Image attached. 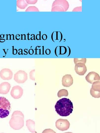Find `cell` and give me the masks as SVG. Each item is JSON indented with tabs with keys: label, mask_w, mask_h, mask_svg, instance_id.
Returning <instances> with one entry per match:
<instances>
[{
	"label": "cell",
	"mask_w": 100,
	"mask_h": 133,
	"mask_svg": "<svg viewBox=\"0 0 100 133\" xmlns=\"http://www.w3.org/2000/svg\"><path fill=\"white\" fill-rule=\"evenodd\" d=\"M55 108L60 116H67L71 114L73 111V103L68 98H63L57 102Z\"/></svg>",
	"instance_id": "obj_1"
},
{
	"label": "cell",
	"mask_w": 100,
	"mask_h": 133,
	"mask_svg": "<svg viewBox=\"0 0 100 133\" xmlns=\"http://www.w3.org/2000/svg\"><path fill=\"white\" fill-rule=\"evenodd\" d=\"M10 126L15 130L21 129L24 125V116L21 111H14L9 122Z\"/></svg>",
	"instance_id": "obj_2"
},
{
	"label": "cell",
	"mask_w": 100,
	"mask_h": 133,
	"mask_svg": "<svg viewBox=\"0 0 100 133\" xmlns=\"http://www.w3.org/2000/svg\"><path fill=\"white\" fill-rule=\"evenodd\" d=\"M11 109V104L8 100L5 97L0 96V118L8 116Z\"/></svg>",
	"instance_id": "obj_3"
},
{
	"label": "cell",
	"mask_w": 100,
	"mask_h": 133,
	"mask_svg": "<svg viewBox=\"0 0 100 133\" xmlns=\"http://www.w3.org/2000/svg\"><path fill=\"white\" fill-rule=\"evenodd\" d=\"M69 7V4L66 0H55L52 4L51 12H66Z\"/></svg>",
	"instance_id": "obj_4"
},
{
	"label": "cell",
	"mask_w": 100,
	"mask_h": 133,
	"mask_svg": "<svg viewBox=\"0 0 100 133\" xmlns=\"http://www.w3.org/2000/svg\"><path fill=\"white\" fill-rule=\"evenodd\" d=\"M27 74L24 71L20 70L14 75V80L19 83H24L27 81Z\"/></svg>",
	"instance_id": "obj_5"
},
{
	"label": "cell",
	"mask_w": 100,
	"mask_h": 133,
	"mask_svg": "<svg viewBox=\"0 0 100 133\" xmlns=\"http://www.w3.org/2000/svg\"><path fill=\"white\" fill-rule=\"evenodd\" d=\"M70 123L67 119H59L56 122V126L59 130L62 131L67 130L69 128Z\"/></svg>",
	"instance_id": "obj_6"
},
{
	"label": "cell",
	"mask_w": 100,
	"mask_h": 133,
	"mask_svg": "<svg viewBox=\"0 0 100 133\" xmlns=\"http://www.w3.org/2000/svg\"><path fill=\"white\" fill-rule=\"evenodd\" d=\"M92 87L90 90L91 95L95 98L100 97V82H95L92 84Z\"/></svg>",
	"instance_id": "obj_7"
},
{
	"label": "cell",
	"mask_w": 100,
	"mask_h": 133,
	"mask_svg": "<svg viewBox=\"0 0 100 133\" xmlns=\"http://www.w3.org/2000/svg\"><path fill=\"white\" fill-rule=\"evenodd\" d=\"M23 90L20 86H16L13 87L11 92V95L14 99H18L21 98L23 95Z\"/></svg>",
	"instance_id": "obj_8"
},
{
	"label": "cell",
	"mask_w": 100,
	"mask_h": 133,
	"mask_svg": "<svg viewBox=\"0 0 100 133\" xmlns=\"http://www.w3.org/2000/svg\"><path fill=\"white\" fill-rule=\"evenodd\" d=\"M13 73L10 69H3L0 72V77L3 80H9L12 78Z\"/></svg>",
	"instance_id": "obj_9"
},
{
	"label": "cell",
	"mask_w": 100,
	"mask_h": 133,
	"mask_svg": "<svg viewBox=\"0 0 100 133\" xmlns=\"http://www.w3.org/2000/svg\"><path fill=\"white\" fill-rule=\"evenodd\" d=\"M75 70L77 74L82 76L85 74L87 71V69L85 64L79 62L75 64Z\"/></svg>",
	"instance_id": "obj_10"
},
{
	"label": "cell",
	"mask_w": 100,
	"mask_h": 133,
	"mask_svg": "<svg viewBox=\"0 0 100 133\" xmlns=\"http://www.w3.org/2000/svg\"><path fill=\"white\" fill-rule=\"evenodd\" d=\"M86 79L87 82L92 84L95 82L100 81V78L98 74L92 72L89 73L86 77Z\"/></svg>",
	"instance_id": "obj_11"
},
{
	"label": "cell",
	"mask_w": 100,
	"mask_h": 133,
	"mask_svg": "<svg viewBox=\"0 0 100 133\" xmlns=\"http://www.w3.org/2000/svg\"><path fill=\"white\" fill-rule=\"evenodd\" d=\"M62 82L64 86L69 87L73 84V78L71 75H66L63 77Z\"/></svg>",
	"instance_id": "obj_12"
},
{
	"label": "cell",
	"mask_w": 100,
	"mask_h": 133,
	"mask_svg": "<svg viewBox=\"0 0 100 133\" xmlns=\"http://www.w3.org/2000/svg\"><path fill=\"white\" fill-rule=\"evenodd\" d=\"M11 87L10 84L8 82H3L0 84V94L6 95L9 92Z\"/></svg>",
	"instance_id": "obj_13"
},
{
	"label": "cell",
	"mask_w": 100,
	"mask_h": 133,
	"mask_svg": "<svg viewBox=\"0 0 100 133\" xmlns=\"http://www.w3.org/2000/svg\"><path fill=\"white\" fill-rule=\"evenodd\" d=\"M26 126L30 132L32 133L35 132V122L31 119H29L26 121Z\"/></svg>",
	"instance_id": "obj_14"
},
{
	"label": "cell",
	"mask_w": 100,
	"mask_h": 133,
	"mask_svg": "<svg viewBox=\"0 0 100 133\" xmlns=\"http://www.w3.org/2000/svg\"><path fill=\"white\" fill-rule=\"evenodd\" d=\"M17 7L21 9H24L28 5L25 0H17Z\"/></svg>",
	"instance_id": "obj_15"
},
{
	"label": "cell",
	"mask_w": 100,
	"mask_h": 133,
	"mask_svg": "<svg viewBox=\"0 0 100 133\" xmlns=\"http://www.w3.org/2000/svg\"><path fill=\"white\" fill-rule=\"evenodd\" d=\"M68 95V93L67 90L65 89H62L59 90L57 94L58 96L60 98L63 96H67Z\"/></svg>",
	"instance_id": "obj_16"
},
{
	"label": "cell",
	"mask_w": 100,
	"mask_h": 133,
	"mask_svg": "<svg viewBox=\"0 0 100 133\" xmlns=\"http://www.w3.org/2000/svg\"><path fill=\"white\" fill-rule=\"evenodd\" d=\"M86 58H74V62L75 64L81 62L85 64L86 62Z\"/></svg>",
	"instance_id": "obj_17"
},
{
	"label": "cell",
	"mask_w": 100,
	"mask_h": 133,
	"mask_svg": "<svg viewBox=\"0 0 100 133\" xmlns=\"http://www.w3.org/2000/svg\"><path fill=\"white\" fill-rule=\"evenodd\" d=\"M26 12H39L38 9L36 7L30 6L26 10Z\"/></svg>",
	"instance_id": "obj_18"
},
{
	"label": "cell",
	"mask_w": 100,
	"mask_h": 133,
	"mask_svg": "<svg viewBox=\"0 0 100 133\" xmlns=\"http://www.w3.org/2000/svg\"><path fill=\"white\" fill-rule=\"evenodd\" d=\"M35 69L31 71L29 73L30 78L31 80H35L34 76L35 73Z\"/></svg>",
	"instance_id": "obj_19"
},
{
	"label": "cell",
	"mask_w": 100,
	"mask_h": 133,
	"mask_svg": "<svg viewBox=\"0 0 100 133\" xmlns=\"http://www.w3.org/2000/svg\"><path fill=\"white\" fill-rule=\"evenodd\" d=\"M38 0H25L26 3L28 4H36Z\"/></svg>",
	"instance_id": "obj_20"
},
{
	"label": "cell",
	"mask_w": 100,
	"mask_h": 133,
	"mask_svg": "<svg viewBox=\"0 0 100 133\" xmlns=\"http://www.w3.org/2000/svg\"><path fill=\"white\" fill-rule=\"evenodd\" d=\"M82 11V7H76L73 10V12L74 11Z\"/></svg>",
	"instance_id": "obj_21"
},
{
	"label": "cell",
	"mask_w": 100,
	"mask_h": 133,
	"mask_svg": "<svg viewBox=\"0 0 100 133\" xmlns=\"http://www.w3.org/2000/svg\"><path fill=\"white\" fill-rule=\"evenodd\" d=\"M13 48V54L14 55H16L18 53V51L17 49H14V46H12Z\"/></svg>",
	"instance_id": "obj_22"
},
{
	"label": "cell",
	"mask_w": 100,
	"mask_h": 133,
	"mask_svg": "<svg viewBox=\"0 0 100 133\" xmlns=\"http://www.w3.org/2000/svg\"><path fill=\"white\" fill-rule=\"evenodd\" d=\"M34 53V51L32 49H30L28 51V53L29 55H32Z\"/></svg>",
	"instance_id": "obj_23"
},
{
	"label": "cell",
	"mask_w": 100,
	"mask_h": 133,
	"mask_svg": "<svg viewBox=\"0 0 100 133\" xmlns=\"http://www.w3.org/2000/svg\"><path fill=\"white\" fill-rule=\"evenodd\" d=\"M51 52V50L49 49H47L46 51V53L47 55H49L50 54Z\"/></svg>",
	"instance_id": "obj_24"
},
{
	"label": "cell",
	"mask_w": 100,
	"mask_h": 133,
	"mask_svg": "<svg viewBox=\"0 0 100 133\" xmlns=\"http://www.w3.org/2000/svg\"><path fill=\"white\" fill-rule=\"evenodd\" d=\"M47 36L46 34H44L42 35V38L44 40H46L47 38Z\"/></svg>",
	"instance_id": "obj_25"
},
{
	"label": "cell",
	"mask_w": 100,
	"mask_h": 133,
	"mask_svg": "<svg viewBox=\"0 0 100 133\" xmlns=\"http://www.w3.org/2000/svg\"><path fill=\"white\" fill-rule=\"evenodd\" d=\"M32 35H33V37H31V40H36V39H35V35L34 34H32L31 35V36H32Z\"/></svg>",
	"instance_id": "obj_26"
},
{
	"label": "cell",
	"mask_w": 100,
	"mask_h": 133,
	"mask_svg": "<svg viewBox=\"0 0 100 133\" xmlns=\"http://www.w3.org/2000/svg\"><path fill=\"white\" fill-rule=\"evenodd\" d=\"M5 41V39L1 38L0 39V42L3 43Z\"/></svg>",
	"instance_id": "obj_27"
},
{
	"label": "cell",
	"mask_w": 100,
	"mask_h": 133,
	"mask_svg": "<svg viewBox=\"0 0 100 133\" xmlns=\"http://www.w3.org/2000/svg\"><path fill=\"white\" fill-rule=\"evenodd\" d=\"M68 48H69V55L68 56V57L70 56V55L71 52V49H70V47L68 46Z\"/></svg>",
	"instance_id": "obj_28"
},
{
	"label": "cell",
	"mask_w": 100,
	"mask_h": 133,
	"mask_svg": "<svg viewBox=\"0 0 100 133\" xmlns=\"http://www.w3.org/2000/svg\"><path fill=\"white\" fill-rule=\"evenodd\" d=\"M58 46H57L56 47V48H55V51H54V52H55V55H56V56L57 57H58V56H57V54H56V50H57V47Z\"/></svg>",
	"instance_id": "obj_29"
},
{
	"label": "cell",
	"mask_w": 100,
	"mask_h": 133,
	"mask_svg": "<svg viewBox=\"0 0 100 133\" xmlns=\"http://www.w3.org/2000/svg\"><path fill=\"white\" fill-rule=\"evenodd\" d=\"M60 32V33H61V40H60V41H59V42H60L62 40V38H63V36H62V33L61 32Z\"/></svg>",
	"instance_id": "obj_30"
},
{
	"label": "cell",
	"mask_w": 100,
	"mask_h": 133,
	"mask_svg": "<svg viewBox=\"0 0 100 133\" xmlns=\"http://www.w3.org/2000/svg\"><path fill=\"white\" fill-rule=\"evenodd\" d=\"M56 40H59L58 39V32H56Z\"/></svg>",
	"instance_id": "obj_31"
},
{
	"label": "cell",
	"mask_w": 100,
	"mask_h": 133,
	"mask_svg": "<svg viewBox=\"0 0 100 133\" xmlns=\"http://www.w3.org/2000/svg\"><path fill=\"white\" fill-rule=\"evenodd\" d=\"M54 32L52 34V35H51V38H52V41L54 42V41L53 40V33H54Z\"/></svg>",
	"instance_id": "obj_32"
},
{
	"label": "cell",
	"mask_w": 100,
	"mask_h": 133,
	"mask_svg": "<svg viewBox=\"0 0 100 133\" xmlns=\"http://www.w3.org/2000/svg\"><path fill=\"white\" fill-rule=\"evenodd\" d=\"M39 32V40H41V32Z\"/></svg>",
	"instance_id": "obj_33"
},
{
	"label": "cell",
	"mask_w": 100,
	"mask_h": 133,
	"mask_svg": "<svg viewBox=\"0 0 100 133\" xmlns=\"http://www.w3.org/2000/svg\"><path fill=\"white\" fill-rule=\"evenodd\" d=\"M29 33H28L27 34V36H28V40H30V39H29Z\"/></svg>",
	"instance_id": "obj_34"
},
{
	"label": "cell",
	"mask_w": 100,
	"mask_h": 133,
	"mask_svg": "<svg viewBox=\"0 0 100 133\" xmlns=\"http://www.w3.org/2000/svg\"><path fill=\"white\" fill-rule=\"evenodd\" d=\"M8 35L10 36V39H9V40H11V34H8Z\"/></svg>",
	"instance_id": "obj_35"
},
{
	"label": "cell",
	"mask_w": 100,
	"mask_h": 133,
	"mask_svg": "<svg viewBox=\"0 0 100 133\" xmlns=\"http://www.w3.org/2000/svg\"><path fill=\"white\" fill-rule=\"evenodd\" d=\"M24 35L25 36V38H24V40H26V35H25V34H24Z\"/></svg>",
	"instance_id": "obj_36"
},
{
	"label": "cell",
	"mask_w": 100,
	"mask_h": 133,
	"mask_svg": "<svg viewBox=\"0 0 100 133\" xmlns=\"http://www.w3.org/2000/svg\"><path fill=\"white\" fill-rule=\"evenodd\" d=\"M13 40H14V34H13Z\"/></svg>",
	"instance_id": "obj_37"
},
{
	"label": "cell",
	"mask_w": 100,
	"mask_h": 133,
	"mask_svg": "<svg viewBox=\"0 0 100 133\" xmlns=\"http://www.w3.org/2000/svg\"><path fill=\"white\" fill-rule=\"evenodd\" d=\"M21 36H22V39H21V40H23V35L22 34H21Z\"/></svg>",
	"instance_id": "obj_38"
},
{
	"label": "cell",
	"mask_w": 100,
	"mask_h": 133,
	"mask_svg": "<svg viewBox=\"0 0 100 133\" xmlns=\"http://www.w3.org/2000/svg\"><path fill=\"white\" fill-rule=\"evenodd\" d=\"M6 36H7V40H8V34H7L6 35Z\"/></svg>",
	"instance_id": "obj_39"
},
{
	"label": "cell",
	"mask_w": 100,
	"mask_h": 133,
	"mask_svg": "<svg viewBox=\"0 0 100 133\" xmlns=\"http://www.w3.org/2000/svg\"><path fill=\"white\" fill-rule=\"evenodd\" d=\"M24 52H25L26 53H27V54H28V52H27L26 51H25V50H24Z\"/></svg>",
	"instance_id": "obj_40"
},
{
	"label": "cell",
	"mask_w": 100,
	"mask_h": 133,
	"mask_svg": "<svg viewBox=\"0 0 100 133\" xmlns=\"http://www.w3.org/2000/svg\"></svg>",
	"instance_id": "obj_41"
}]
</instances>
